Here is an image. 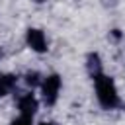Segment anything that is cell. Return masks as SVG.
Returning a JSON list of instances; mask_svg holds the SVG:
<instances>
[{
	"mask_svg": "<svg viewBox=\"0 0 125 125\" xmlns=\"http://www.w3.org/2000/svg\"><path fill=\"white\" fill-rule=\"evenodd\" d=\"M94 86H96V98L104 109H113L119 105V94H117V88L111 76H105L104 72L96 74Z\"/></svg>",
	"mask_w": 125,
	"mask_h": 125,
	"instance_id": "6da1fadb",
	"label": "cell"
},
{
	"mask_svg": "<svg viewBox=\"0 0 125 125\" xmlns=\"http://www.w3.org/2000/svg\"><path fill=\"white\" fill-rule=\"evenodd\" d=\"M61 92V76L59 74H49L47 78H43L41 82V94H43V102L47 105H53L59 98Z\"/></svg>",
	"mask_w": 125,
	"mask_h": 125,
	"instance_id": "7a4b0ae2",
	"label": "cell"
},
{
	"mask_svg": "<svg viewBox=\"0 0 125 125\" xmlns=\"http://www.w3.org/2000/svg\"><path fill=\"white\" fill-rule=\"evenodd\" d=\"M25 41L27 45L35 51V53H45L49 47H47V39H45V33L41 29H35V27H29L27 33H25Z\"/></svg>",
	"mask_w": 125,
	"mask_h": 125,
	"instance_id": "3957f363",
	"label": "cell"
},
{
	"mask_svg": "<svg viewBox=\"0 0 125 125\" xmlns=\"http://www.w3.org/2000/svg\"><path fill=\"white\" fill-rule=\"evenodd\" d=\"M37 107H39V104H37V100H35L33 94H23V96L18 100V109H20L21 115L33 117L35 111H37Z\"/></svg>",
	"mask_w": 125,
	"mask_h": 125,
	"instance_id": "277c9868",
	"label": "cell"
},
{
	"mask_svg": "<svg viewBox=\"0 0 125 125\" xmlns=\"http://www.w3.org/2000/svg\"><path fill=\"white\" fill-rule=\"evenodd\" d=\"M18 84V78L14 74H0V98L8 96Z\"/></svg>",
	"mask_w": 125,
	"mask_h": 125,
	"instance_id": "5b68a950",
	"label": "cell"
},
{
	"mask_svg": "<svg viewBox=\"0 0 125 125\" xmlns=\"http://www.w3.org/2000/svg\"><path fill=\"white\" fill-rule=\"evenodd\" d=\"M86 66H88V72L92 74V78H94L96 74H100V72H102V62H100V57H98L96 53H90V55H88V62H86Z\"/></svg>",
	"mask_w": 125,
	"mask_h": 125,
	"instance_id": "8992f818",
	"label": "cell"
},
{
	"mask_svg": "<svg viewBox=\"0 0 125 125\" xmlns=\"http://www.w3.org/2000/svg\"><path fill=\"white\" fill-rule=\"evenodd\" d=\"M39 78H41V76H39V72H35V70L25 74V82H27L29 86H37V84H41V80H39Z\"/></svg>",
	"mask_w": 125,
	"mask_h": 125,
	"instance_id": "52a82bcc",
	"label": "cell"
},
{
	"mask_svg": "<svg viewBox=\"0 0 125 125\" xmlns=\"http://www.w3.org/2000/svg\"><path fill=\"white\" fill-rule=\"evenodd\" d=\"M10 125H33V117H29V115H21V113H20V117H16Z\"/></svg>",
	"mask_w": 125,
	"mask_h": 125,
	"instance_id": "ba28073f",
	"label": "cell"
},
{
	"mask_svg": "<svg viewBox=\"0 0 125 125\" xmlns=\"http://www.w3.org/2000/svg\"><path fill=\"white\" fill-rule=\"evenodd\" d=\"M39 125H53V123H39Z\"/></svg>",
	"mask_w": 125,
	"mask_h": 125,
	"instance_id": "9c48e42d",
	"label": "cell"
},
{
	"mask_svg": "<svg viewBox=\"0 0 125 125\" xmlns=\"http://www.w3.org/2000/svg\"><path fill=\"white\" fill-rule=\"evenodd\" d=\"M35 2H39V4H41V2H45V0H35Z\"/></svg>",
	"mask_w": 125,
	"mask_h": 125,
	"instance_id": "30bf717a",
	"label": "cell"
}]
</instances>
